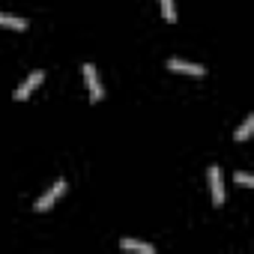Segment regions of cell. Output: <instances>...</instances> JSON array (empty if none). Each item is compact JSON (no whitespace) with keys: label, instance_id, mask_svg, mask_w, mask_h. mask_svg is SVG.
Returning a JSON list of instances; mask_svg holds the SVG:
<instances>
[{"label":"cell","instance_id":"6","mask_svg":"<svg viewBox=\"0 0 254 254\" xmlns=\"http://www.w3.org/2000/svg\"><path fill=\"white\" fill-rule=\"evenodd\" d=\"M120 248L123 251H135V254H156V248L150 242H141V239H123Z\"/></svg>","mask_w":254,"mask_h":254},{"label":"cell","instance_id":"2","mask_svg":"<svg viewBox=\"0 0 254 254\" xmlns=\"http://www.w3.org/2000/svg\"><path fill=\"white\" fill-rule=\"evenodd\" d=\"M84 81H87V93H90V102H102L105 90H102V81H99V72L93 63H84Z\"/></svg>","mask_w":254,"mask_h":254},{"label":"cell","instance_id":"7","mask_svg":"<svg viewBox=\"0 0 254 254\" xmlns=\"http://www.w3.org/2000/svg\"><path fill=\"white\" fill-rule=\"evenodd\" d=\"M0 27H9V30H27V18L12 15V12H0Z\"/></svg>","mask_w":254,"mask_h":254},{"label":"cell","instance_id":"9","mask_svg":"<svg viewBox=\"0 0 254 254\" xmlns=\"http://www.w3.org/2000/svg\"><path fill=\"white\" fill-rule=\"evenodd\" d=\"M159 6H162V18H165V21H177V6H174V0H159Z\"/></svg>","mask_w":254,"mask_h":254},{"label":"cell","instance_id":"4","mask_svg":"<svg viewBox=\"0 0 254 254\" xmlns=\"http://www.w3.org/2000/svg\"><path fill=\"white\" fill-rule=\"evenodd\" d=\"M42 81H45V72H42V69L30 72V75H27V78H24V81L15 87V102H24V99H27V96H30V93H33V90H36Z\"/></svg>","mask_w":254,"mask_h":254},{"label":"cell","instance_id":"3","mask_svg":"<svg viewBox=\"0 0 254 254\" xmlns=\"http://www.w3.org/2000/svg\"><path fill=\"white\" fill-rule=\"evenodd\" d=\"M206 177H209V191H212V203H215V206H221V203H224V177H221V168H218V165H209Z\"/></svg>","mask_w":254,"mask_h":254},{"label":"cell","instance_id":"5","mask_svg":"<svg viewBox=\"0 0 254 254\" xmlns=\"http://www.w3.org/2000/svg\"><path fill=\"white\" fill-rule=\"evenodd\" d=\"M168 69H171V72H186V75H203V72H206L200 63H189V60H183V57H171V60H168Z\"/></svg>","mask_w":254,"mask_h":254},{"label":"cell","instance_id":"10","mask_svg":"<svg viewBox=\"0 0 254 254\" xmlns=\"http://www.w3.org/2000/svg\"><path fill=\"white\" fill-rule=\"evenodd\" d=\"M233 180H236V186H242V189H251V186H254L251 174H245V171H236V174H233Z\"/></svg>","mask_w":254,"mask_h":254},{"label":"cell","instance_id":"1","mask_svg":"<svg viewBox=\"0 0 254 254\" xmlns=\"http://www.w3.org/2000/svg\"><path fill=\"white\" fill-rule=\"evenodd\" d=\"M66 189H69V183H66L63 177H60V180H54V186H51L48 191H42V194L36 197L33 209H36V212H48V209H51V206H54V203H57V200H60V197L66 194Z\"/></svg>","mask_w":254,"mask_h":254},{"label":"cell","instance_id":"8","mask_svg":"<svg viewBox=\"0 0 254 254\" xmlns=\"http://www.w3.org/2000/svg\"><path fill=\"white\" fill-rule=\"evenodd\" d=\"M254 132V114H248L239 126H236V132H233V141H248Z\"/></svg>","mask_w":254,"mask_h":254}]
</instances>
